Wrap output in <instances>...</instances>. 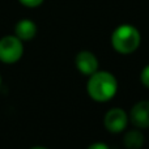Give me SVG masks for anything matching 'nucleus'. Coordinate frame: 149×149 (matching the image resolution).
<instances>
[{
    "label": "nucleus",
    "mask_w": 149,
    "mask_h": 149,
    "mask_svg": "<svg viewBox=\"0 0 149 149\" xmlns=\"http://www.w3.org/2000/svg\"><path fill=\"white\" fill-rule=\"evenodd\" d=\"M118 90V81L115 76L106 71H97L90 74L86 82V92L95 102H107Z\"/></svg>",
    "instance_id": "f257e3e1"
},
{
    "label": "nucleus",
    "mask_w": 149,
    "mask_h": 149,
    "mask_svg": "<svg viewBox=\"0 0 149 149\" xmlns=\"http://www.w3.org/2000/svg\"><path fill=\"white\" fill-rule=\"evenodd\" d=\"M141 43V34L130 24L119 25L111 34V45L114 50L119 54H132L139 49Z\"/></svg>",
    "instance_id": "f03ea898"
},
{
    "label": "nucleus",
    "mask_w": 149,
    "mask_h": 149,
    "mask_svg": "<svg viewBox=\"0 0 149 149\" xmlns=\"http://www.w3.org/2000/svg\"><path fill=\"white\" fill-rule=\"evenodd\" d=\"M24 54L22 41L16 36H5L0 39V62L12 64L21 59Z\"/></svg>",
    "instance_id": "7ed1b4c3"
},
{
    "label": "nucleus",
    "mask_w": 149,
    "mask_h": 149,
    "mask_svg": "<svg viewBox=\"0 0 149 149\" xmlns=\"http://www.w3.org/2000/svg\"><path fill=\"white\" fill-rule=\"evenodd\" d=\"M105 128L111 134H120L128 124V114L120 107L110 109L103 118Z\"/></svg>",
    "instance_id": "20e7f679"
},
{
    "label": "nucleus",
    "mask_w": 149,
    "mask_h": 149,
    "mask_svg": "<svg viewBox=\"0 0 149 149\" xmlns=\"http://www.w3.org/2000/svg\"><path fill=\"white\" fill-rule=\"evenodd\" d=\"M130 120L136 128L144 130L149 127V101H140L132 106Z\"/></svg>",
    "instance_id": "39448f33"
},
{
    "label": "nucleus",
    "mask_w": 149,
    "mask_h": 149,
    "mask_svg": "<svg viewBox=\"0 0 149 149\" xmlns=\"http://www.w3.org/2000/svg\"><path fill=\"white\" fill-rule=\"evenodd\" d=\"M74 64H76V68L80 71L82 74H86V76H90L94 72L98 71V67H100V63H98V59L95 58V55L90 51H80L79 54L74 58Z\"/></svg>",
    "instance_id": "423d86ee"
},
{
    "label": "nucleus",
    "mask_w": 149,
    "mask_h": 149,
    "mask_svg": "<svg viewBox=\"0 0 149 149\" xmlns=\"http://www.w3.org/2000/svg\"><path fill=\"white\" fill-rule=\"evenodd\" d=\"M37 34V25L34 21L29 20V18H24L20 20L16 24L15 28V36L20 38L21 41H30L36 37Z\"/></svg>",
    "instance_id": "0eeeda50"
},
{
    "label": "nucleus",
    "mask_w": 149,
    "mask_h": 149,
    "mask_svg": "<svg viewBox=\"0 0 149 149\" xmlns=\"http://www.w3.org/2000/svg\"><path fill=\"white\" fill-rule=\"evenodd\" d=\"M145 141V137L143 135V132L140 131V128L136 130H130L126 132L123 137V144L127 149H140L143 148Z\"/></svg>",
    "instance_id": "6e6552de"
},
{
    "label": "nucleus",
    "mask_w": 149,
    "mask_h": 149,
    "mask_svg": "<svg viewBox=\"0 0 149 149\" xmlns=\"http://www.w3.org/2000/svg\"><path fill=\"white\" fill-rule=\"evenodd\" d=\"M140 81L143 82L144 86L149 88V64H147L144 68H143L141 73H140Z\"/></svg>",
    "instance_id": "1a4fd4ad"
},
{
    "label": "nucleus",
    "mask_w": 149,
    "mask_h": 149,
    "mask_svg": "<svg viewBox=\"0 0 149 149\" xmlns=\"http://www.w3.org/2000/svg\"><path fill=\"white\" fill-rule=\"evenodd\" d=\"M24 7H28V8H37L45 1V0H18Z\"/></svg>",
    "instance_id": "9d476101"
},
{
    "label": "nucleus",
    "mask_w": 149,
    "mask_h": 149,
    "mask_svg": "<svg viewBox=\"0 0 149 149\" xmlns=\"http://www.w3.org/2000/svg\"><path fill=\"white\" fill-rule=\"evenodd\" d=\"M88 149H110L109 148V145H106L105 143H93V144H90L89 147H88Z\"/></svg>",
    "instance_id": "9b49d317"
},
{
    "label": "nucleus",
    "mask_w": 149,
    "mask_h": 149,
    "mask_svg": "<svg viewBox=\"0 0 149 149\" xmlns=\"http://www.w3.org/2000/svg\"><path fill=\"white\" fill-rule=\"evenodd\" d=\"M30 149H47V148H45V147H33Z\"/></svg>",
    "instance_id": "f8f14e48"
},
{
    "label": "nucleus",
    "mask_w": 149,
    "mask_h": 149,
    "mask_svg": "<svg viewBox=\"0 0 149 149\" xmlns=\"http://www.w3.org/2000/svg\"><path fill=\"white\" fill-rule=\"evenodd\" d=\"M0 84H1V77H0Z\"/></svg>",
    "instance_id": "ddd939ff"
}]
</instances>
